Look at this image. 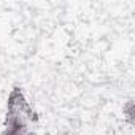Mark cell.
Returning a JSON list of instances; mask_svg holds the SVG:
<instances>
[{
    "instance_id": "cell-2",
    "label": "cell",
    "mask_w": 135,
    "mask_h": 135,
    "mask_svg": "<svg viewBox=\"0 0 135 135\" xmlns=\"http://www.w3.org/2000/svg\"><path fill=\"white\" fill-rule=\"evenodd\" d=\"M2 135H22V133H19V132H16V130H11V129H8V127H5V129L2 130Z\"/></svg>"
},
{
    "instance_id": "cell-1",
    "label": "cell",
    "mask_w": 135,
    "mask_h": 135,
    "mask_svg": "<svg viewBox=\"0 0 135 135\" xmlns=\"http://www.w3.org/2000/svg\"><path fill=\"white\" fill-rule=\"evenodd\" d=\"M124 110H126V114H127V118H129L130 121H133V102H132V100H130V102L126 105V108H124Z\"/></svg>"
}]
</instances>
